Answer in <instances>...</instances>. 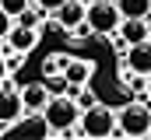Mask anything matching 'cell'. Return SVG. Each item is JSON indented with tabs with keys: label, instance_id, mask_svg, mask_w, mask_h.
Returning <instances> with one entry per match:
<instances>
[{
	"label": "cell",
	"instance_id": "cell-1",
	"mask_svg": "<svg viewBox=\"0 0 151 140\" xmlns=\"http://www.w3.org/2000/svg\"><path fill=\"white\" fill-rule=\"evenodd\" d=\"M151 133V102H127L116 109V137H148Z\"/></svg>",
	"mask_w": 151,
	"mask_h": 140
},
{
	"label": "cell",
	"instance_id": "cell-2",
	"mask_svg": "<svg viewBox=\"0 0 151 140\" xmlns=\"http://www.w3.org/2000/svg\"><path fill=\"white\" fill-rule=\"evenodd\" d=\"M77 126H81V137H95V140L116 137V109H109L106 102H95L88 109H81Z\"/></svg>",
	"mask_w": 151,
	"mask_h": 140
},
{
	"label": "cell",
	"instance_id": "cell-3",
	"mask_svg": "<svg viewBox=\"0 0 151 140\" xmlns=\"http://www.w3.org/2000/svg\"><path fill=\"white\" fill-rule=\"evenodd\" d=\"M42 119H46V126H49V133H67L70 126H77V119H81V109L70 95H53L46 109H42Z\"/></svg>",
	"mask_w": 151,
	"mask_h": 140
},
{
	"label": "cell",
	"instance_id": "cell-4",
	"mask_svg": "<svg viewBox=\"0 0 151 140\" xmlns=\"http://www.w3.org/2000/svg\"><path fill=\"white\" fill-rule=\"evenodd\" d=\"M84 21L91 25L95 35H113L119 28V21H123V14H119L116 0H91L88 11H84Z\"/></svg>",
	"mask_w": 151,
	"mask_h": 140
},
{
	"label": "cell",
	"instance_id": "cell-5",
	"mask_svg": "<svg viewBox=\"0 0 151 140\" xmlns=\"http://www.w3.org/2000/svg\"><path fill=\"white\" fill-rule=\"evenodd\" d=\"M21 116H25V105H21V88H14V84H11V77H7V81H0V123L11 130Z\"/></svg>",
	"mask_w": 151,
	"mask_h": 140
},
{
	"label": "cell",
	"instance_id": "cell-6",
	"mask_svg": "<svg viewBox=\"0 0 151 140\" xmlns=\"http://www.w3.org/2000/svg\"><path fill=\"white\" fill-rule=\"evenodd\" d=\"M39 35H42L39 28H32V25H18V21H14L11 32H7V39H4V49H14V53H25V56H28V53L39 46Z\"/></svg>",
	"mask_w": 151,
	"mask_h": 140
},
{
	"label": "cell",
	"instance_id": "cell-7",
	"mask_svg": "<svg viewBox=\"0 0 151 140\" xmlns=\"http://www.w3.org/2000/svg\"><path fill=\"white\" fill-rule=\"evenodd\" d=\"M119 67L134 70V74H151V42H134V46H127V53H119Z\"/></svg>",
	"mask_w": 151,
	"mask_h": 140
},
{
	"label": "cell",
	"instance_id": "cell-8",
	"mask_svg": "<svg viewBox=\"0 0 151 140\" xmlns=\"http://www.w3.org/2000/svg\"><path fill=\"white\" fill-rule=\"evenodd\" d=\"M84 11H88L84 0H63V4L53 11V18H56V25H60L63 32H70V28H77V25L84 21Z\"/></svg>",
	"mask_w": 151,
	"mask_h": 140
},
{
	"label": "cell",
	"instance_id": "cell-9",
	"mask_svg": "<svg viewBox=\"0 0 151 140\" xmlns=\"http://www.w3.org/2000/svg\"><path fill=\"white\" fill-rule=\"evenodd\" d=\"M60 74H63L70 84H81V88H84V84L95 77V63H91V60H81V56H67Z\"/></svg>",
	"mask_w": 151,
	"mask_h": 140
},
{
	"label": "cell",
	"instance_id": "cell-10",
	"mask_svg": "<svg viewBox=\"0 0 151 140\" xmlns=\"http://www.w3.org/2000/svg\"><path fill=\"white\" fill-rule=\"evenodd\" d=\"M49 98H53V95H49L46 81H32V84L21 88V105H25V112H42Z\"/></svg>",
	"mask_w": 151,
	"mask_h": 140
},
{
	"label": "cell",
	"instance_id": "cell-11",
	"mask_svg": "<svg viewBox=\"0 0 151 140\" xmlns=\"http://www.w3.org/2000/svg\"><path fill=\"white\" fill-rule=\"evenodd\" d=\"M116 32L123 35V42H127V46H134V42H144L151 28H148V21H144V18H123Z\"/></svg>",
	"mask_w": 151,
	"mask_h": 140
},
{
	"label": "cell",
	"instance_id": "cell-12",
	"mask_svg": "<svg viewBox=\"0 0 151 140\" xmlns=\"http://www.w3.org/2000/svg\"><path fill=\"white\" fill-rule=\"evenodd\" d=\"M116 7H119L123 18H144L148 7H151V0H116Z\"/></svg>",
	"mask_w": 151,
	"mask_h": 140
},
{
	"label": "cell",
	"instance_id": "cell-13",
	"mask_svg": "<svg viewBox=\"0 0 151 140\" xmlns=\"http://www.w3.org/2000/svg\"><path fill=\"white\" fill-rule=\"evenodd\" d=\"M74 102H77V109H88V105H95L99 98H95V91H91V88L84 84V88H81V91L74 95Z\"/></svg>",
	"mask_w": 151,
	"mask_h": 140
},
{
	"label": "cell",
	"instance_id": "cell-14",
	"mask_svg": "<svg viewBox=\"0 0 151 140\" xmlns=\"http://www.w3.org/2000/svg\"><path fill=\"white\" fill-rule=\"evenodd\" d=\"M28 4H32V0H0V7H4V11H7L11 18H18V14H21V11H25Z\"/></svg>",
	"mask_w": 151,
	"mask_h": 140
},
{
	"label": "cell",
	"instance_id": "cell-15",
	"mask_svg": "<svg viewBox=\"0 0 151 140\" xmlns=\"http://www.w3.org/2000/svg\"><path fill=\"white\" fill-rule=\"evenodd\" d=\"M63 60H67V56H60V53L49 56V60L42 63V74H60V70H63Z\"/></svg>",
	"mask_w": 151,
	"mask_h": 140
},
{
	"label": "cell",
	"instance_id": "cell-16",
	"mask_svg": "<svg viewBox=\"0 0 151 140\" xmlns=\"http://www.w3.org/2000/svg\"><path fill=\"white\" fill-rule=\"evenodd\" d=\"M11 25H14V18L0 7V39H7V32H11Z\"/></svg>",
	"mask_w": 151,
	"mask_h": 140
},
{
	"label": "cell",
	"instance_id": "cell-17",
	"mask_svg": "<svg viewBox=\"0 0 151 140\" xmlns=\"http://www.w3.org/2000/svg\"><path fill=\"white\" fill-rule=\"evenodd\" d=\"M32 4H39V7H46V11H49V14H53V11H56V7H60V4H63V0H32Z\"/></svg>",
	"mask_w": 151,
	"mask_h": 140
},
{
	"label": "cell",
	"instance_id": "cell-18",
	"mask_svg": "<svg viewBox=\"0 0 151 140\" xmlns=\"http://www.w3.org/2000/svg\"><path fill=\"white\" fill-rule=\"evenodd\" d=\"M7 77H11V74H7V56L0 53V81H7Z\"/></svg>",
	"mask_w": 151,
	"mask_h": 140
},
{
	"label": "cell",
	"instance_id": "cell-19",
	"mask_svg": "<svg viewBox=\"0 0 151 140\" xmlns=\"http://www.w3.org/2000/svg\"><path fill=\"white\" fill-rule=\"evenodd\" d=\"M144 98L151 102V74H148V88H144Z\"/></svg>",
	"mask_w": 151,
	"mask_h": 140
},
{
	"label": "cell",
	"instance_id": "cell-20",
	"mask_svg": "<svg viewBox=\"0 0 151 140\" xmlns=\"http://www.w3.org/2000/svg\"><path fill=\"white\" fill-rule=\"evenodd\" d=\"M144 21H148V28H151V7H148V14H144Z\"/></svg>",
	"mask_w": 151,
	"mask_h": 140
},
{
	"label": "cell",
	"instance_id": "cell-21",
	"mask_svg": "<svg viewBox=\"0 0 151 140\" xmlns=\"http://www.w3.org/2000/svg\"><path fill=\"white\" fill-rule=\"evenodd\" d=\"M148 42H151V32H148Z\"/></svg>",
	"mask_w": 151,
	"mask_h": 140
}]
</instances>
